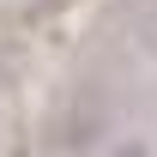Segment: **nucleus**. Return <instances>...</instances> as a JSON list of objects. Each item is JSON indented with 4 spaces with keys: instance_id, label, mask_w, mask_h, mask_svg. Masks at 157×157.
Listing matches in <instances>:
<instances>
[{
    "instance_id": "obj_1",
    "label": "nucleus",
    "mask_w": 157,
    "mask_h": 157,
    "mask_svg": "<svg viewBox=\"0 0 157 157\" xmlns=\"http://www.w3.org/2000/svg\"><path fill=\"white\" fill-rule=\"evenodd\" d=\"M115 157H151V151H145V145H121Z\"/></svg>"
}]
</instances>
